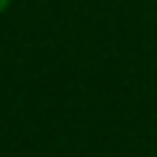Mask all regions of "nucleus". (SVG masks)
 Instances as JSON below:
<instances>
[{"label": "nucleus", "mask_w": 157, "mask_h": 157, "mask_svg": "<svg viewBox=\"0 0 157 157\" xmlns=\"http://www.w3.org/2000/svg\"><path fill=\"white\" fill-rule=\"evenodd\" d=\"M11 3H14V0H0V17H3V14L11 8Z\"/></svg>", "instance_id": "1"}]
</instances>
